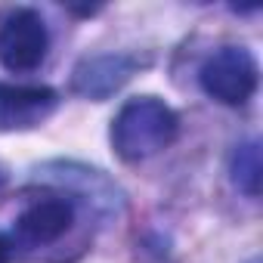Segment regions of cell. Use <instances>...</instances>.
I'll return each instance as SVG.
<instances>
[{
  "mask_svg": "<svg viewBox=\"0 0 263 263\" xmlns=\"http://www.w3.org/2000/svg\"><path fill=\"white\" fill-rule=\"evenodd\" d=\"M180 134L177 111L158 96L127 99L111 121V146L124 161H146L174 146Z\"/></svg>",
  "mask_w": 263,
  "mask_h": 263,
  "instance_id": "6da1fadb",
  "label": "cell"
},
{
  "mask_svg": "<svg viewBox=\"0 0 263 263\" xmlns=\"http://www.w3.org/2000/svg\"><path fill=\"white\" fill-rule=\"evenodd\" d=\"M260 81V65L248 47H220L198 71L201 90L223 105H245Z\"/></svg>",
  "mask_w": 263,
  "mask_h": 263,
  "instance_id": "7a4b0ae2",
  "label": "cell"
},
{
  "mask_svg": "<svg viewBox=\"0 0 263 263\" xmlns=\"http://www.w3.org/2000/svg\"><path fill=\"white\" fill-rule=\"evenodd\" d=\"M50 50V31L37 10L19 7L0 22V65L7 71L25 74L41 68Z\"/></svg>",
  "mask_w": 263,
  "mask_h": 263,
  "instance_id": "3957f363",
  "label": "cell"
},
{
  "mask_svg": "<svg viewBox=\"0 0 263 263\" xmlns=\"http://www.w3.org/2000/svg\"><path fill=\"white\" fill-rule=\"evenodd\" d=\"M143 62L130 53H99V56H87L78 62L74 74H71V90L84 99H108L111 93H118L134 71Z\"/></svg>",
  "mask_w": 263,
  "mask_h": 263,
  "instance_id": "277c9868",
  "label": "cell"
},
{
  "mask_svg": "<svg viewBox=\"0 0 263 263\" xmlns=\"http://www.w3.org/2000/svg\"><path fill=\"white\" fill-rule=\"evenodd\" d=\"M59 96L50 87L0 84V130H28L47 121Z\"/></svg>",
  "mask_w": 263,
  "mask_h": 263,
  "instance_id": "5b68a950",
  "label": "cell"
},
{
  "mask_svg": "<svg viewBox=\"0 0 263 263\" xmlns=\"http://www.w3.org/2000/svg\"><path fill=\"white\" fill-rule=\"evenodd\" d=\"M71 223H74V204L62 195H53V198L31 201L19 214L16 235L25 245H53L68 232Z\"/></svg>",
  "mask_w": 263,
  "mask_h": 263,
  "instance_id": "8992f818",
  "label": "cell"
},
{
  "mask_svg": "<svg viewBox=\"0 0 263 263\" xmlns=\"http://www.w3.org/2000/svg\"><path fill=\"white\" fill-rule=\"evenodd\" d=\"M229 177L238 192L248 198L260 195V180H263V164H260V140H245L235 146L229 158Z\"/></svg>",
  "mask_w": 263,
  "mask_h": 263,
  "instance_id": "52a82bcc",
  "label": "cell"
},
{
  "mask_svg": "<svg viewBox=\"0 0 263 263\" xmlns=\"http://www.w3.org/2000/svg\"><path fill=\"white\" fill-rule=\"evenodd\" d=\"M10 251H13V248H10V241L0 235V263H7V260H10Z\"/></svg>",
  "mask_w": 263,
  "mask_h": 263,
  "instance_id": "ba28073f",
  "label": "cell"
},
{
  "mask_svg": "<svg viewBox=\"0 0 263 263\" xmlns=\"http://www.w3.org/2000/svg\"><path fill=\"white\" fill-rule=\"evenodd\" d=\"M248 263H260V257H251V260H248Z\"/></svg>",
  "mask_w": 263,
  "mask_h": 263,
  "instance_id": "9c48e42d",
  "label": "cell"
}]
</instances>
